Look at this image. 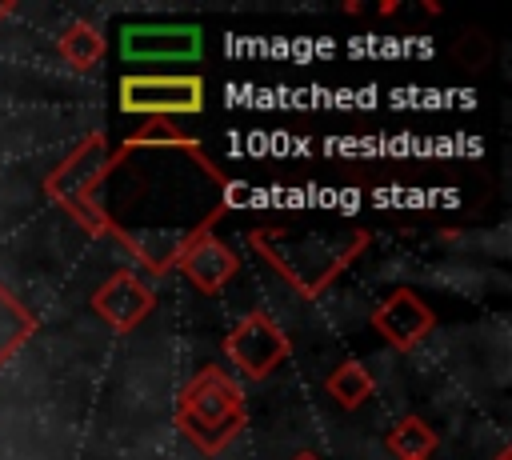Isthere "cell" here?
<instances>
[{
	"mask_svg": "<svg viewBox=\"0 0 512 460\" xmlns=\"http://www.w3.org/2000/svg\"><path fill=\"white\" fill-rule=\"evenodd\" d=\"M248 244L280 280H288L292 292L316 300L364 256L372 232L364 224H312V228L260 224L248 232Z\"/></svg>",
	"mask_w": 512,
	"mask_h": 460,
	"instance_id": "cell-1",
	"label": "cell"
},
{
	"mask_svg": "<svg viewBox=\"0 0 512 460\" xmlns=\"http://www.w3.org/2000/svg\"><path fill=\"white\" fill-rule=\"evenodd\" d=\"M248 424V400L236 376H228L220 364H204L188 376V384L176 396V428L180 436L204 452L220 456Z\"/></svg>",
	"mask_w": 512,
	"mask_h": 460,
	"instance_id": "cell-2",
	"label": "cell"
},
{
	"mask_svg": "<svg viewBox=\"0 0 512 460\" xmlns=\"http://www.w3.org/2000/svg\"><path fill=\"white\" fill-rule=\"evenodd\" d=\"M116 152L108 148L104 132H88L56 168L44 172L40 188L88 232V236H112V220L104 212V184L116 172Z\"/></svg>",
	"mask_w": 512,
	"mask_h": 460,
	"instance_id": "cell-3",
	"label": "cell"
},
{
	"mask_svg": "<svg viewBox=\"0 0 512 460\" xmlns=\"http://www.w3.org/2000/svg\"><path fill=\"white\" fill-rule=\"evenodd\" d=\"M120 112L148 116V120H172V116H196L204 112V80L192 72L180 76H124L120 80Z\"/></svg>",
	"mask_w": 512,
	"mask_h": 460,
	"instance_id": "cell-4",
	"label": "cell"
},
{
	"mask_svg": "<svg viewBox=\"0 0 512 460\" xmlns=\"http://www.w3.org/2000/svg\"><path fill=\"white\" fill-rule=\"evenodd\" d=\"M224 356L236 364L240 376L268 380L292 356V340L268 312H248L224 332Z\"/></svg>",
	"mask_w": 512,
	"mask_h": 460,
	"instance_id": "cell-5",
	"label": "cell"
},
{
	"mask_svg": "<svg viewBox=\"0 0 512 460\" xmlns=\"http://www.w3.org/2000/svg\"><path fill=\"white\" fill-rule=\"evenodd\" d=\"M204 32L196 24H124L120 56L132 64H188L200 60Z\"/></svg>",
	"mask_w": 512,
	"mask_h": 460,
	"instance_id": "cell-6",
	"label": "cell"
},
{
	"mask_svg": "<svg viewBox=\"0 0 512 460\" xmlns=\"http://www.w3.org/2000/svg\"><path fill=\"white\" fill-rule=\"evenodd\" d=\"M172 268H176L196 292L216 296V292H224V284L240 272V256H236L232 244H224V240L212 232V224H200V228L184 240V248L176 252Z\"/></svg>",
	"mask_w": 512,
	"mask_h": 460,
	"instance_id": "cell-7",
	"label": "cell"
},
{
	"mask_svg": "<svg viewBox=\"0 0 512 460\" xmlns=\"http://www.w3.org/2000/svg\"><path fill=\"white\" fill-rule=\"evenodd\" d=\"M88 308L112 328V332H132L140 328L152 308H156V292L144 276H136L132 268H116L112 276H104L92 296H88Z\"/></svg>",
	"mask_w": 512,
	"mask_h": 460,
	"instance_id": "cell-8",
	"label": "cell"
},
{
	"mask_svg": "<svg viewBox=\"0 0 512 460\" xmlns=\"http://www.w3.org/2000/svg\"><path fill=\"white\" fill-rule=\"evenodd\" d=\"M368 324H372V332H376L388 348H396V352H412L420 340L432 336V328H436V312L416 296V288H396V292H388V296L372 308Z\"/></svg>",
	"mask_w": 512,
	"mask_h": 460,
	"instance_id": "cell-9",
	"label": "cell"
},
{
	"mask_svg": "<svg viewBox=\"0 0 512 460\" xmlns=\"http://www.w3.org/2000/svg\"><path fill=\"white\" fill-rule=\"evenodd\" d=\"M56 52L60 60L72 68V72H92L100 68L104 60V32L92 24V20H68L60 32H56Z\"/></svg>",
	"mask_w": 512,
	"mask_h": 460,
	"instance_id": "cell-10",
	"label": "cell"
},
{
	"mask_svg": "<svg viewBox=\"0 0 512 460\" xmlns=\"http://www.w3.org/2000/svg\"><path fill=\"white\" fill-rule=\"evenodd\" d=\"M140 148H176V152H188L192 160H208V156H204V148H200L188 132H180L172 120H148L144 128H136V132L120 144L116 160H124L128 152H140Z\"/></svg>",
	"mask_w": 512,
	"mask_h": 460,
	"instance_id": "cell-11",
	"label": "cell"
},
{
	"mask_svg": "<svg viewBox=\"0 0 512 460\" xmlns=\"http://www.w3.org/2000/svg\"><path fill=\"white\" fill-rule=\"evenodd\" d=\"M324 392L340 404V408H360V404H368L372 400V392H376V380H372V372L360 364V360H340L328 376H324Z\"/></svg>",
	"mask_w": 512,
	"mask_h": 460,
	"instance_id": "cell-12",
	"label": "cell"
},
{
	"mask_svg": "<svg viewBox=\"0 0 512 460\" xmlns=\"http://www.w3.org/2000/svg\"><path fill=\"white\" fill-rule=\"evenodd\" d=\"M32 332H36V316L12 296V288L0 284V368L24 348Z\"/></svg>",
	"mask_w": 512,
	"mask_h": 460,
	"instance_id": "cell-13",
	"label": "cell"
},
{
	"mask_svg": "<svg viewBox=\"0 0 512 460\" xmlns=\"http://www.w3.org/2000/svg\"><path fill=\"white\" fill-rule=\"evenodd\" d=\"M384 444H388V452H392L396 460H428L440 440H436V432H432L428 420L404 416V420L392 424V432L384 436Z\"/></svg>",
	"mask_w": 512,
	"mask_h": 460,
	"instance_id": "cell-14",
	"label": "cell"
},
{
	"mask_svg": "<svg viewBox=\"0 0 512 460\" xmlns=\"http://www.w3.org/2000/svg\"><path fill=\"white\" fill-rule=\"evenodd\" d=\"M8 16H16V4H0V20H8Z\"/></svg>",
	"mask_w": 512,
	"mask_h": 460,
	"instance_id": "cell-15",
	"label": "cell"
},
{
	"mask_svg": "<svg viewBox=\"0 0 512 460\" xmlns=\"http://www.w3.org/2000/svg\"><path fill=\"white\" fill-rule=\"evenodd\" d=\"M292 460H320V456H316V452H296Z\"/></svg>",
	"mask_w": 512,
	"mask_h": 460,
	"instance_id": "cell-16",
	"label": "cell"
},
{
	"mask_svg": "<svg viewBox=\"0 0 512 460\" xmlns=\"http://www.w3.org/2000/svg\"><path fill=\"white\" fill-rule=\"evenodd\" d=\"M492 460H512V452H508V448H500V452H496Z\"/></svg>",
	"mask_w": 512,
	"mask_h": 460,
	"instance_id": "cell-17",
	"label": "cell"
}]
</instances>
